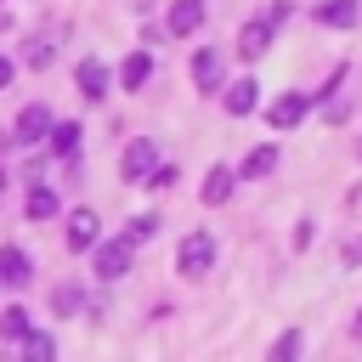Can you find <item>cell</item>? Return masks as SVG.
<instances>
[{
  "instance_id": "cell-9",
  "label": "cell",
  "mask_w": 362,
  "mask_h": 362,
  "mask_svg": "<svg viewBox=\"0 0 362 362\" xmlns=\"http://www.w3.org/2000/svg\"><path fill=\"white\" fill-rule=\"evenodd\" d=\"M356 17H362V0H322L317 6V23L322 28H351Z\"/></svg>"
},
{
  "instance_id": "cell-5",
  "label": "cell",
  "mask_w": 362,
  "mask_h": 362,
  "mask_svg": "<svg viewBox=\"0 0 362 362\" xmlns=\"http://www.w3.org/2000/svg\"><path fill=\"white\" fill-rule=\"evenodd\" d=\"M102 243V221H96V209H74L68 215V249H96Z\"/></svg>"
},
{
  "instance_id": "cell-28",
  "label": "cell",
  "mask_w": 362,
  "mask_h": 362,
  "mask_svg": "<svg viewBox=\"0 0 362 362\" xmlns=\"http://www.w3.org/2000/svg\"><path fill=\"white\" fill-rule=\"evenodd\" d=\"M356 334H362V317H356Z\"/></svg>"
},
{
  "instance_id": "cell-8",
  "label": "cell",
  "mask_w": 362,
  "mask_h": 362,
  "mask_svg": "<svg viewBox=\"0 0 362 362\" xmlns=\"http://www.w3.org/2000/svg\"><path fill=\"white\" fill-rule=\"evenodd\" d=\"M255 107H260V85H255V79H232V85H226V113L243 119V113H255Z\"/></svg>"
},
{
  "instance_id": "cell-17",
  "label": "cell",
  "mask_w": 362,
  "mask_h": 362,
  "mask_svg": "<svg viewBox=\"0 0 362 362\" xmlns=\"http://www.w3.org/2000/svg\"><path fill=\"white\" fill-rule=\"evenodd\" d=\"M23 362H57V339L51 334H23Z\"/></svg>"
},
{
  "instance_id": "cell-22",
  "label": "cell",
  "mask_w": 362,
  "mask_h": 362,
  "mask_svg": "<svg viewBox=\"0 0 362 362\" xmlns=\"http://www.w3.org/2000/svg\"><path fill=\"white\" fill-rule=\"evenodd\" d=\"M153 232H158V215H136V221H130V232H124V243L136 249V243H147Z\"/></svg>"
},
{
  "instance_id": "cell-25",
  "label": "cell",
  "mask_w": 362,
  "mask_h": 362,
  "mask_svg": "<svg viewBox=\"0 0 362 362\" xmlns=\"http://www.w3.org/2000/svg\"><path fill=\"white\" fill-rule=\"evenodd\" d=\"M11 74H17V68H11V57H6V51H0V90H6V85H11Z\"/></svg>"
},
{
  "instance_id": "cell-10",
  "label": "cell",
  "mask_w": 362,
  "mask_h": 362,
  "mask_svg": "<svg viewBox=\"0 0 362 362\" xmlns=\"http://www.w3.org/2000/svg\"><path fill=\"white\" fill-rule=\"evenodd\" d=\"M192 79H198V90H221V51L215 45H204L192 57Z\"/></svg>"
},
{
  "instance_id": "cell-12",
  "label": "cell",
  "mask_w": 362,
  "mask_h": 362,
  "mask_svg": "<svg viewBox=\"0 0 362 362\" xmlns=\"http://www.w3.org/2000/svg\"><path fill=\"white\" fill-rule=\"evenodd\" d=\"M204 28V0H175L170 6V34H198Z\"/></svg>"
},
{
  "instance_id": "cell-23",
  "label": "cell",
  "mask_w": 362,
  "mask_h": 362,
  "mask_svg": "<svg viewBox=\"0 0 362 362\" xmlns=\"http://www.w3.org/2000/svg\"><path fill=\"white\" fill-rule=\"evenodd\" d=\"M28 62H34V68H45V62H51V45H45V40H34V45H28Z\"/></svg>"
},
{
  "instance_id": "cell-13",
  "label": "cell",
  "mask_w": 362,
  "mask_h": 362,
  "mask_svg": "<svg viewBox=\"0 0 362 362\" xmlns=\"http://www.w3.org/2000/svg\"><path fill=\"white\" fill-rule=\"evenodd\" d=\"M232 181H238V175H232L226 164H215V170L204 175V187H198V198H204V204H226V198H232Z\"/></svg>"
},
{
  "instance_id": "cell-15",
  "label": "cell",
  "mask_w": 362,
  "mask_h": 362,
  "mask_svg": "<svg viewBox=\"0 0 362 362\" xmlns=\"http://www.w3.org/2000/svg\"><path fill=\"white\" fill-rule=\"evenodd\" d=\"M0 283H11V288L28 283V255L23 249H0Z\"/></svg>"
},
{
  "instance_id": "cell-26",
  "label": "cell",
  "mask_w": 362,
  "mask_h": 362,
  "mask_svg": "<svg viewBox=\"0 0 362 362\" xmlns=\"http://www.w3.org/2000/svg\"><path fill=\"white\" fill-rule=\"evenodd\" d=\"M345 260H362V238H351V243H345Z\"/></svg>"
},
{
  "instance_id": "cell-24",
  "label": "cell",
  "mask_w": 362,
  "mask_h": 362,
  "mask_svg": "<svg viewBox=\"0 0 362 362\" xmlns=\"http://www.w3.org/2000/svg\"><path fill=\"white\" fill-rule=\"evenodd\" d=\"M74 305H79V288L62 283V288H57V311H74Z\"/></svg>"
},
{
  "instance_id": "cell-18",
  "label": "cell",
  "mask_w": 362,
  "mask_h": 362,
  "mask_svg": "<svg viewBox=\"0 0 362 362\" xmlns=\"http://www.w3.org/2000/svg\"><path fill=\"white\" fill-rule=\"evenodd\" d=\"M23 209H28V221H51V215H57V209H62V204H57V192H51V187H34V192H28V204H23Z\"/></svg>"
},
{
  "instance_id": "cell-6",
  "label": "cell",
  "mask_w": 362,
  "mask_h": 362,
  "mask_svg": "<svg viewBox=\"0 0 362 362\" xmlns=\"http://www.w3.org/2000/svg\"><path fill=\"white\" fill-rule=\"evenodd\" d=\"M119 170H124V181H147V175L158 170L153 141H130V147H124V158H119Z\"/></svg>"
},
{
  "instance_id": "cell-20",
  "label": "cell",
  "mask_w": 362,
  "mask_h": 362,
  "mask_svg": "<svg viewBox=\"0 0 362 362\" xmlns=\"http://www.w3.org/2000/svg\"><path fill=\"white\" fill-rule=\"evenodd\" d=\"M45 136H51V153H62V158L79 147V124H51Z\"/></svg>"
},
{
  "instance_id": "cell-7",
  "label": "cell",
  "mask_w": 362,
  "mask_h": 362,
  "mask_svg": "<svg viewBox=\"0 0 362 362\" xmlns=\"http://www.w3.org/2000/svg\"><path fill=\"white\" fill-rule=\"evenodd\" d=\"M130 255H136V249H130L124 238H119V243H96V277H107V283L124 277V272H130Z\"/></svg>"
},
{
  "instance_id": "cell-19",
  "label": "cell",
  "mask_w": 362,
  "mask_h": 362,
  "mask_svg": "<svg viewBox=\"0 0 362 362\" xmlns=\"http://www.w3.org/2000/svg\"><path fill=\"white\" fill-rule=\"evenodd\" d=\"M300 345H305V334H300V328H283V334L272 339V362H300Z\"/></svg>"
},
{
  "instance_id": "cell-4",
  "label": "cell",
  "mask_w": 362,
  "mask_h": 362,
  "mask_svg": "<svg viewBox=\"0 0 362 362\" xmlns=\"http://www.w3.org/2000/svg\"><path fill=\"white\" fill-rule=\"evenodd\" d=\"M51 124H57V119H51V107H45V102H28V107L17 113V130H11V136H17L23 147H34V141H45V130H51Z\"/></svg>"
},
{
  "instance_id": "cell-2",
  "label": "cell",
  "mask_w": 362,
  "mask_h": 362,
  "mask_svg": "<svg viewBox=\"0 0 362 362\" xmlns=\"http://www.w3.org/2000/svg\"><path fill=\"white\" fill-rule=\"evenodd\" d=\"M272 34H277V17H249V23L238 28V57H243V62L266 57V51H272Z\"/></svg>"
},
{
  "instance_id": "cell-27",
  "label": "cell",
  "mask_w": 362,
  "mask_h": 362,
  "mask_svg": "<svg viewBox=\"0 0 362 362\" xmlns=\"http://www.w3.org/2000/svg\"><path fill=\"white\" fill-rule=\"evenodd\" d=\"M0 192H6V170H0Z\"/></svg>"
},
{
  "instance_id": "cell-14",
  "label": "cell",
  "mask_w": 362,
  "mask_h": 362,
  "mask_svg": "<svg viewBox=\"0 0 362 362\" xmlns=\"http://www.w3.org/2000/svg\"><path fill=\"white\" fill-rule=\"evenodd\" d=\"M119 79H124V90H141V85L153 79V57H147V51H130L124 68H119Z\"/></svg>"
},
{
  "instance_id": "cell-3",
  "label": "cell",
  "mask_w": 362,
  "mask_h": 362,
  "mask_svg": "<svg viewBox=\"0 0 362 362\" xmlns=\"http://www.w3.org/2000/svg\"><path fill=\"white\" fill-rule=\"evenodd\" d=\"M305 113H311V96H305V90H283V96H277V102L266 107L272 130H294V124H300Z\"/></svg>"
},
{
  "instance_id": "cell-16",
  "label": "cell",
  "mask_w": 362,
  "mask_h": 362,
  "mask_svg": "<svg viewBox=\"0 0 362 362\" xmlns=\"http://www.w3.org/2000/svg\"><path fill=\"white\" fill-rule=\"evenodd\" d=\"M272 170H277V147H272V141H260V147L243 158V175H249V181H260V175H272Z\"/></svg>"
},
{
  "instance_id": "cell-11",
  "label": "cell",
  "mask_w": 362,
  "mask_h": 362,
  "mask_svg": "<svg viewBox=\"0 0 362 362\" xmlns=\"http://www.w3.org/2000/svg\"><path fill=\"white\" fill-rule=\"evenodd\" d=\"M79 96H90V102L107 96V62H102V57H85V62H79Z\"/></svg>"
},
{
  "instance_id": "cell-21",
  "label": "cell",
  "mask_w": 362,
  "mask_h": 362,
  "mask_svg": "<svg viewBox=\"0 0 362 362\" xmlns=\"http://www.w3.org/2000/svg\"><path fill=\"white\" fill-rule=\"evenodd\" d=\"M0 334H6V339H23V334H28V311H23V305H6V311H0Z\"/></svg>"
},
{
  "instance_id": "cell-1",
  "label": "cell",
  "mask_w": 362,
  "mask_h": 362,
  "mask_svg": "<svg viewBox=\"0 0 362 362\" xmlns=\"http://www.w3.org/2000/svg\"><path fill=\"white\" fill-rule=\"evenodd\" d=\"M175 266H181V277H204L215 266V238L209 232H187L181 249H175Z\"/></svg>"
}]
</instances>
